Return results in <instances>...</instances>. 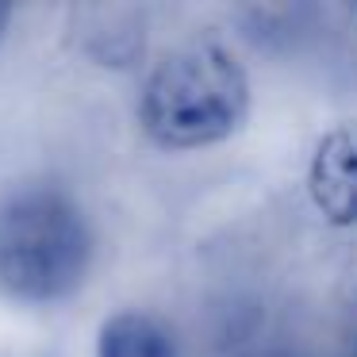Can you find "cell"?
Masks as SVG:
<instances>
[{"mask_svg": "<svg viewBox=\"0 0 357 357\" xmlns=\"http://www.w3.org/2000/svg\"><path fill=\"white\" fill-rule=\"evenodd\" d=\"M250 77L231 47L211 35L177 43L154 62L139 96V123L162 150H204L242 131Z\"/></svg>", "mask_w": 357, "mask_h": 357, "instance_id": "cell-1", "label": "cell"}, {"mask_svg": "<svg viewBox=\"0 0 357 357\" xmlns=\"http://www.w3.org/2000/svg\"><path fill=\"white\" fill-rule=\"evenodd\" d=\"M93 265V227L66 188L31 181L0 196V292L24 303L73 296Z\"/></svg>", "mask_w": 357, "mask_h": 357, "instance_id": "cell-2", "label": "cell"}, {"mask_svg": "<svg viewBox=\"0 0 357 357\" xmlns=\"http://www.w3.org/2000/svg\"><path fill=\"white\" fill-rule=\"evenodd\" d=\"M307 196L334 227H357V123L323 135L307 162Z\"/></svg>", "mask_w": 357, "mask_h": 357, "instance_id": "cell-3", "label": "cell"}, {"mask_svg": "<svg viewBox=\"0 0 357 357\" xmlns=\"http://www.w3.org/2000/svg\"><path fill=\"white\" fill-rule=\"evenodd\" d=\"M77 27L85 50L100 66H131L142 54V20L131 8H85Z\"/></svg>", "mask_w": 357, "mask_h": 357, "instance_id": "cell-4", "label": "cell"}, {"mask_svg": "<svg viewBox=\"0 0 357 357\" xmlns=\"http://www.w3.org/2000/svg\"><path fill=\"white\" fill-rule=\"evenodd\" d=\"M96 357H177L173 338L146 311H116L96 334Z\"/></svg>", "mask_w": 357, "mask_h": 357, "instance_id": "cell-5", "label": "cell"}, {"mask_svg": "<svg viewBox=\"0 0 357 357\" xmlns=\"http://www.w3.org/2000/svg\"><path fill=\"white\" fill-rule=\"evenodd\" d=\"M8 24H12V4H4V0H0V39H4Z\"/></svg>", "mask_w": 357, "mask_h": 357, "instance_id": "cell-6", "label": "cell"}, {"mask_svg": "<svg viewBox=\"0 0 357 357\" xmlns=\"http://www.w3.org/2000/svg\"><path fill=\"white\" fill-rule=\"evenodd\" d=\"M354 357H357V349H354Z\"/></svg>", "mask_w": 357, "mask_h": 357, "instance_id": "cell-7", "label": "cell"}]
</instances>
